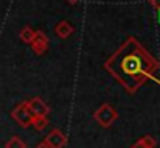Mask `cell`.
<instances>
[{"mask_svg":"<svg viewBox=\"0 0 160 148\" xmlns=\"http://www.w3.org/2000/svg\"><path fill=\"white\" fill-rule=\"evenodd\" d=\"M157 67L159 62L132 38H129L104 64V69L131 94L137 92L146 78H152Z\"/></svg>","mask_w":160,"mask_h":148,"instance_id":"cell-1","label":"cell"},{"mask_svg":"<svg viewBox=\"0 0 160 148\" xmlns=\"http://www.w3.org/2000/svg\"><path fill=\"white\" fill-rule=\"evenodd\" d=\"M117 117H118V112L110 106V104H101L98 109H97V112L93 114V119L103 126V128H109L115 120H117Z\"/></svg>","mask_w":160,"mask_h":148,"instance_id":"cell-2","label":"cell"},{"mask_svg":"<svg viewBox=\"0 0 160 148\" xmlns=\"http://www.w3.org/2000/svg\"><path fill=\"white\" fill-rule=\"evenodd\" d=\"M11 117L22 126V128H28L33 125V114L30 112V109L27 108V103H20L19 106H16L11 112Z\"/></svg>","mask_w":160,"mask_h":148,"instance_id":"cell-3","label":"cell"},{"mask_svg":"<svg viewBox=\"0 0 160 148\" xmlns=\"http://www.w3.org/2000/svg\"><path fill=\"white\" fill-rule=\"evenodd\" d=\"M27 108L30 109V112L33 114V117H47V114L50 112V108L45 104V101L39 97H34L31 100H27Z\"/></svg>","mask_w":160,"mask_h":148,"instance_id":"cell-4","label":"cell"},{"mask_svg":"<svg viewBox=\"0 0 160 148\" xmlns=\"http://www.w3.org/2000/svg\"><path fill=\"white\" fill-rule=\"evenodd\" d=\"M45 142L48 144L50 148H64L67 145V137H65V134L61 130H53L45 137Z\"/></svg>","mask_w":160,"mask_h":148,"instance_id":"cell-5","label":"cell"},{"mask_svg":"<svg viewBox=\"0 0 160 148\" xmlns=\"http://www.w3.org/2000/svg\"><path fill=\"white\" fill-rule=\"evenodd\" d=\"M31 47L38 55H42L45 50L48 49V38L42 31H34V36L31 39Z\"/></svg>","mask_w":160,"mask_h":148,"instance_id":"cell-6","label":"cell"},{"mask_svg":"<svg viewBox=\"0 0 160 148\" xmlns=\"http://www.w3.org/2000/svg\"><path fill=\"white\" fill-rule=\"evenodd\" d=\"M73 31H75V28H73L72 24H68L67 20L59 22V24L56 25V28H54V33H56L59 38H62V39H67L70 34H73Z\"/></svg>","mask_w":160,"mask_h":148,"instance_id":"cell-7","label":"cell"},{"mask_svg":"<svg viewBox=\"0 0 160 148\" xmlns=\"http://www.w3.org/2000/svg\"><path fill=\"white\" fill-rule=\"evenodd\" d=\"M156 140H154V137H151V136H145V137H142V139H138L134 145L131 148H156Z\"/></svg>","mask_w":160,"mask_h":148,"instance_id":"cell-8","label":"cell"},{"mask_svg":"<svg viewBox=\"0 0 160 148\" xmlns=\"http://www.w3.org/2000/svg\"><path fill=\"white\" fill-rule=\"evenodd\" d=\"M5 148H27V144H25L19 136H12V137L5 144Z\"/></svg>","mask_w":160,"mask_h":148,"instance_id":"cell-9","label":"cell"},{"mask_svg":"<svg viewBox=\"0 0 160 148\" xmlns=\"http://www.w3.org/2000/svg\"><path fill=\"white\" fill-rule=\"evenodd\" d=\"M47 125H48L47 117H33V126H34L38 131L45 130V126H47Z\"/></svg>","mask_w":160,"mask_h":148,"instance_id":"cell-10","label":"cell"},{"mask_svg":"<svg viewBox=\"0 0 160 148\" xmlns=\"http://www.w3.org/2000/svg\"><path fill=\"white\" fill-rule=\"evenodd\" d=\"M33 36H34V31H33V28H30V27H25L22 31H20V38H22V41L23 42H31V39H33Z\"/></svg>","mask_w":160,"mask_h":148,"instance_id":"cell-11","label":"cell"},{"mask_svg":"<svg viewBox=\"0 0 160 148\" xmlns=\"http://www.w3.org/2000/svg\"><path fill=\"white\" fill-rule=\"evenodd\" d=\"M36 148H50V147H48V144H47L45 140H42L41 144H38V145H36Z\"/></svg>","mask_w":160,"mask_h":148,"instance_id":"cell-12","label":"cell"},{"mask_svg":"<svg viewBox=\"0 0 160 148\" xmlns=\"http://www.w3.org/2000/svg\"><path fill=\"white\" fill-rule=\"evenodd\" d=\"M152 6L156 9H160V0H152Z\"/></svg>","mask_w":160,"mask_h":148,"instance_id":"cell-13","label":"cell"},{"mask_svg":"<svg viewBox=\"0 0 160 148\" xmlns=\"http://www.w3.org/2000/svg\"><path fill=\"white\" fill-rule=\"evenodd\" d=\"M67 2H70V3H76L78 0H67Z\"/></svg>","mask_w":160,"mask_h":148,"instance_id":"cell-14","label":"cell"},{"mask_svg":"<svg viewBox=\"0 0 160 148\" xmlns=\"http://www.w3.org/2000/svg\"><path fill=\"white\" fill-rule=\"evenodd\" d=\"M157 11H159V16H157V20H159V22H160V9H157Z\"/></svg>","mask_w":160,"mask_h":148,"instance_id":"cell-15","label":"cell"}]
</instances>
